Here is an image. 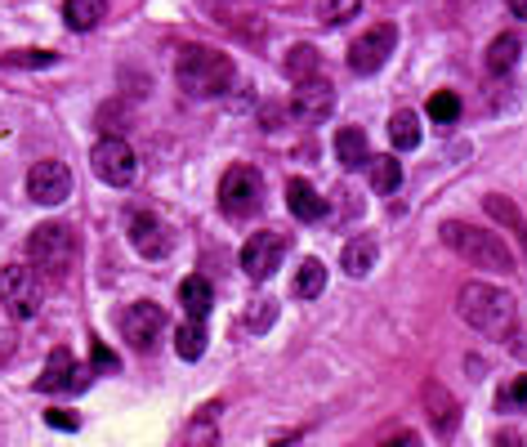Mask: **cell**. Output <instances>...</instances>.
Returning <instances> with one entry per match:
<instances>
[{
	"instance_id": "cell-36",
	"label": "cell",
	"mask_w": 527,
	"mask_h": 447,
	"mask_svg": "<svg viewBox=\"0 0 527 447\" xmlns=\"http://www.w3.org/2000/svg\"><path fill=\"white\" fill-rule=\"evenodd\" d=\"M94 363H99L103 372H112V367H117V363H112V354H108V349H103V345H94Z\"/></svg>"
},
{
	"instance_id": "cell-31",
	"label": "cell",
	"mask_w": 527,
	"mask_h": 447,
	"mask_svg": "<svg viewBox=\"0 0 527 447\" xmlns=\"http://www.w3.org/2000/svg\"><path fill=\"white\" fill-rule=\"evenodd\" d=\"M54 59H59V54H50V50H18V54H5L0 63H14V68H50Z\"/></svg>"
},
{
	"instance_id": "cell-20",
	"label": "cell",
	"mask_w": 527,
	"mask_h": 447,
	"mask_svg": "<svg viewBox=\"0 0 527 447\" xmlns=\"http://www.w3.org/2000/svg\"><path fill=\"white\" fill-rule=\"evenodd\" d=\"M425 403H429V421H434L438 434H452L456 430V398L438 385H425Z\"/></svg>"
},
{
	"instance_id": "cell-4",
	"label": "cell",
	"mask_w": 527,
	"mask_h": 447,
	"mask_svg": "<svg viewBox=\"0 0 527 447\" xmlns=\"http://www.w3.org/2000/svg\"><path fill=\"white\" fill-rule=\"evenodd\" d=\"M0 304H5L9 318H18V322L36 318L45 304L41 273L27 269V264H5V269H0Z\"/></svg>"
},
{
	"instance_id": "cell-12",
	"label": "cell",
	"mask_w": 527,
	"mask_h": 447,
	"mask_svg": "<svg viewBox=\"0 0 527 447\" xmlns=\"http://www.w3.org/2000/svg\"><path fill=\"white\" fill-rule=\"evenodd\" d=\"M85 385H90V372H85L67 349H54L41 380H36V389H45V394H81Z\"/></svg>"
},
{
	"instance_id": "cell-32",
	"label": "cell",
	"mask_w": 527,
	"mask_h": 447,
	"mask_svg": "<svg viewBox=\"0 0 527 447\" xmlns=\"http://www.w3.org/2000/svg\"><path fill=\"white\" fill-rule=\"evenodd\" d=\"M215 412H219V407H206V421L188 430V443H193V447H215V430H210V421H215Z\"/></svg>"
},
{
	"instance_id": "cell-5",
	"label": "cell",
	"mask_w": 527,
	"mask_h": 447,
	"mask_svg": "<svg viewBox=\"0 0 527 447\" xmlns=\"http://www.w3.org/2000/svg\"><path fill=\"white\" fill-rule=\"evenodd\" d=\"M27 260L41 273H67V264L76 260V233L67 224H36L27 237Z\"/></svg>"
},
{
	"instance_id": "cell-2",
	"label": "cell",
	"mask_w": 527,
	"mask_h": 447,
	"mask_svg": "<svg viewBox=\"0 0 527 447\" xmlns=\"http://www.w3.org/2000/svg\"><path fill=\"white\" fill-rule=\"evenodd\" d=\"M233 54L224 50H210V45H184L175 59V81L184 94H193V99H215V94H224L228 85H233Z\"/></svg>"
},
{
	"instance_id": "cell-11",
	"label": "cell",
	"mask_w": 527,
	"mask_h": 447,
	"mask_svg": "<svg viewBox=\"0 0 527 447\" xmlns=\"http://www.w3.org/2000/svg\"><path fill=\"white\" fill-rule=\"evenodd\" d=\"M166 331V309L161 304H152V300H134L126 313H121V336L130 340L134 349H152V340Z\"/></svg>"
},
{
	"instance_id": "cell-23",
	"label": "cell",
	"mask_w": 527,
	"mask_h": 447,
	"mask_svg": "<svg viewBox=\"0 0 527 447\" xmlns=\"http://www.w3.org/2000/svg\"><path fill=\"white\" fill-rule=\"evenodd\" d=\"M519 50H523V45L514 41V32H501L492 45H487V72H492V76L514 72V63H519Z\"/></svg>"
},
{
	"instance_id": "cell-37",
	"label": "cell",
	"mask_w": 527,
	"mask_h": 447,
	"mask_svg": "<svg viewBox=\"0 0 527 447\" xmlns=\"http://www.w3.org/2000/svg\"><path fill=\"white\" fill-rule=\"evenodd\" d=\"M510 9H514V18H527V0H510Z\"/></svg>"
},
{
	"instance_id": "cell-10",
	"label": "cell",
	"mask_w": 527,
	"mask_h": 447,
	"mask_svg": "<svg viewBox=\"0 0 527 447\" xmlns=\"http://www.w3.org/2000/svg\"><path fill=\"white\" fill-rule=\"evenodd\" d=\"M27 197H32L36 206H63L67 197H72V170L54 157L36 161V166L27 170Z\"/></svg>"
},
{
	"instance_id": "cell-17",
	"label": "cell",
	"mask_w": 527,
	"mask_h": 447,
	"mask_svg": "<svg viewBox=\"0 0 527 447\" xmlns=\"http://www.w3.org/2000/svg\"><path fill=\"white\" fill-rule=\"evenodd\" d=\"M179 304H184V313H188V322H206V313H210V304H215V291H210V282L206 278H184L179 282Z\"/></svg>"
},
{
	"instance_id": "cell-9",
	"label": "cell",
	"mask_w": 527,
	"mask_h": 447,
	"mask_svg": "<svg viewBox=\"0 0 527 447\" xmlns=\"http://www.w3.org/2000/svg\"><path fill=\"white\" fill-rule=\"evenodd\" d=\"M282 260H286V233H277V228H264V233L246 237V246H242V269H246V278H255V282L273 278V273L282 269Z\"/></svg>"
},
{
	"instance_id": "cell-21",
	"label": "cell",
	"mask_w": 527,
	"mask_h": 447,
	"mask_svg": "<svg viewBox=\"0 0 527 447\" xmlns=\"http://www.w3.org/2000/svg\"><path fill=\"white\" fill-rule=\"evenodd\" d=\"M420 117L411 108H398L394 117H389V139H394V148L398 152H411V148H420Z\"/></svg>"
},
{
	"instance_id": "cell-8",
	"label": "cell",
	"mask_w": 527,
	"mask_h": 447,
	"mask_svg": "<svg viewBox=\"0 0 527 447\" xmlns=\"http://www.w3.org/2000/svg\"><path fill=\"white\" fill-rule=\"evenodd\" d=\"M394 45H398V27L394 23H376L371 32H362L358 41L349 45V68L358 76L380 72L389 63V54H394Z\"/></svg>"
},
{
	"instance_id": "cell-33",
	"label": "cell",
	"mask_w": 527,
	"mask_h": 447,
	"mask_svg": "<svg viewBox=\"0 0 527 447\" xmlns=\"http://www.w3.org/2000/svg\"><path fill=\"white\" fill-rule=\"evenodd\" d=\"M505 403H514L519 412H527V376H519L510 389H505Z\"/></svg>"
},
{
	"instance_id": "cell-18",
	"label": "cell",
	"mask_w": 527,
	"mask_h": 447,
	"mask_svg": "<svg viewBox=\"0 0 527 447\" xmlns=\"http://www.w3.org/2000/svg\"><path fill=\"white\" fill-rule=\"evenodd\" d=\"M335 161H340L344 170H362L371 161L367 152V135H362L358 126H344L340 135H335Z\"/></svg>"
},
{
	"instance_id": "cell-27",
	"label": "cell",
	"mask_w": 527,
	"mask_h": 447,
	"mask_svg": "<svg viewBox=\"0 0 527 447\" xmlns=\"http://www.w3.org/2000/svg\"><path fill=\"white\" fill-rule=\"evenodd\" d=\"M425 112H429V121H438V126H456V121H461V99H456L452 90H438V94H429Z\"/></svg>"
},
{
	"instance_id": "cell-7",
	"label": "cell",
	"mask_w": 527,
	"mask_h": 447,
	"mask_svg": "<svg viewBox=\"0 0 527 447\" xmlns=\"http://www.w3.org/2000/svg\"><path fill=\"white\" fill-rule=\"evenodd\" d=\"M90 166L103 184L112 188H130L134 175H139V161H134V148L121 135H103L99 144L90 148Z\"/></svg>"
},
{
	"instance_id": "cell-29",
	"label": "cell",
	"mask_w": 527,
	"mask_h": 447,
	"mask_svg": "<svg viewBox=\"0 0 527 447\" xmlns=\"http://www.w3.org/2000/svg\"><path fill=\"white\" fill-rule=\"evenodd\" d=\"M358 9H362V0H318V18H322L327 27L358 18Z\"/></svg>"
},
{
	"instance_id": "cell-26",
	"label": "cell",
	"mask_w": 527,
	"mask_h": 447,
	"mask_svg": "<svg viewBox=\"0 0 527 447\" xmlns=\"http://www.w3.org/2000/svg\"><path fill=\"white\" fill-rule=\"evenodd\" d=\"M175 354L184 358V363H197V358L206 354V331H201V322H184V327L175 331Z\"/></svg>"
},
{
	"instance_id": "cell-19",
	"label": "cell",
	"mask_w": 527,
	"mask_h": 447,
	"mask_svg": "<svg viewBox=\"0 0 527 447\" xmlns=\"http://www.w3.org/2000/svg\"><path fill=\"white\" fill-rule=\"evenodd\" d=\"M63 18L72 32H90V27H99L108 18V0H67Z\"/></svg>"
},
{
	"instance_id": "cell-14",
	"label": "cell",
	"mask_w": 527,
	"mask_h": 447,
	"mask_svg": "<svg viewBox=\"0 0 527 447\" xmlns=\"http://www.w3.org/2000/svg\"><path fill=\"white\" fill-rule=\"evenodd\" d=\"M130 246L143 255V260H166V255H170V233H166V224H161L157 215L139 211V215L130 220Z\"/></svg>"
},
{
	"instance_id": "cell-1",
	"label": "cell",
	"mask_w": 527,
	"mask_h": 447,
	"mask_svg": "<svg viewBox=\"0 0 527 447\" xmlns=\"http://www.w3.org/2000/svg\"><path fill=\"white\" fill-rule=\"evenodd\" d=\"M456 313L469 331L487 340H510L519 327V300L510 291L492 287V282H465L461 296H456Z\"/></svg>"
},
{
	"instance_id": "cell-13",
	"label": "cell",
	"mask_w": 527,
	"mask_h": 447,
	"mask_svg": "<svg viewBox=\"0 0 527 447\" xmlns=\"http://www.w3.org/2000/svg\"><path fill=\"white\" fill-rule=\"evenodd\" d=\"M291 112L304 126H318V121H327L335 112V90L327 81H300L291 94Z\"/></svg>"
},
{
	"instance_id": "cell-3",
	"label": "cell",
	"mask_w": 527,
	"mask_h": 447,
	"mask_svg": "<svg viewBox=\"0 0 527 447\" xmlns=\"http://www.w3.org/2000/svg\"><path fill=\"white\" fill-rule=\"evenodd\" d=\"M438 233H443V242L452 246L461 260L478 264V269H492V273H510L514 269V251L496 233H483V228H474L465 220H447Z\"/></svg>"
},
{
	"instance_id": "cell-16",
	"label": "cell",
	"mask_w": 527,
	"mask_h": 447,
	"mask_svg": "<svg viewBox=\"0 0 527 447\" xmlns=\"http://www.w3.org/2000/svg\"><path fill=\"white\" fill-rule=\"evenodd\" d=\"M376 260H380L376 237H349V242H344V251H340V269L349 273V278H367Z\"/></svg>"
},
{
	"instance_id": "cell-15",
	"label": "cell",
	"mask_w": 527,
	"mask_h": 447,
	"mask_svg": "<svg viewBox=\"0 0 527 447\" xmlns=\"http://www.w3.org/2000/svg\"><path fill=\"white\" fill-rule=\"evenodd\" d=\"M286 206H291V215L304 224H318L322 215H327V202L318 197V188H313L309 179H291V184H286Z\"/></svg>"
},
{
	"instance_id": "cell-34",
	"label": "cell",
	"mask_w": 527,
	"mask_h": 447,
	"mask_svg": "<svg viewBox=\"0 0 527 447\" xmlns=\"http://www.w3.org/2000/svg\"><path fill=\"white\" fill-rule=\"evenodd\" d=\"M45 421H50V425H59V430H76V416H72V412H63V407L45 412Z\"/></svg>"
},
{
	"instance_id": "cell-28",
	"label": "cell",
	"mask_w": 527,
	"mask_h": 447,
	"mask_svg": "<svg viewBox=\"0 0 527 447\" xmlns=\"http://www.w3.org/2000/svg\"><path fill=\"white\" fill-rule=\"evenodd\" d=\"M286 72L295 76V85L318 81V50H313V45H295V50L286 54Z\"/></svg>"
},
{
	"instance_id": "cell-35",
	"label": "cell",
	"mask_w": 527,
	"mask_h": 447,
	"mask_svg": "<svg viewBox=\"0 0 527 447\" xmlns=\"http://www.w3.org/2000/svg\"><path fill=\"white\" fill-rule=\"evenodd\" d=\"M380 447H425L420 443V434H411V430H402V434H394V439H385Z\"/></svg>"
},
{
	"instance_id": "cell-6",
	"label": "cell",
	"mask_w": 527,
	"mask_h": 447,
	"mask_svg": "<svg viewBox=\"0 0 527 447\" xmlns=\"http://www.w3.org/2000/svg\"><path fill=\"white\" fill-rule=\"evenodd\" d=\"M260 206H264V179H260V170L233 166L224 175V184H219V211H224L228 220H251Z\"/></svg>"
},
{
	"instance_id": "cell-24",
	"label": "cell",
	"mask_w": 527,
	"mask_h": 447,
	"mask_svg": "<svg viewBox=\"0 0 527 447\" xmlns=\"http://www.w3.org/2000/svg\"><path fill=\"white\" fill-rule=\"evenodd\" d=\"M367 170H371V188H376V193H398V184H402V161L398 157L380 152V157L367 161Z\"/></svg>"
},
{
	"instance_id": "cell-25",
	"label": "cell",
	"mask_w": 527,
	"mask_h": 447,
	"mask_svg": "<svg viewBox=\"0 0 527 447\" xmlns=\"http://www.w3.org/2000/svg\"><path fill=\"white\" fill-rule=\"evenodd\" d=\"M487 215H492V220H501L505 228H510V233L523 242V251H527V220L519 215V206H510L501 193H492V197H487Z\"/></svg>"
},
{
	"instance_id": "cell-30",
	"label": "cell",
	"mask_w": 527,
	"mask_h": 447,
	"mask_svg": "<svg viewBox=\"0 0 527 447\" xmlns=\"http://www.w3.org/2000/svg\"><path fill=\"white\" fill-rule=\"evenodd\" d=\"M273 318H277V300H255L251 309H246V327L251 331H264V327H273Z\"/></svg>"
},
{
	"instance_id": "cell-22",
	"label": "cell",
	"mask_w": 527,
	"mask_h": 447,
	"mask_svg": "<svg viewBox=\"0 0 527 447\" xmlns=\"http://www.w3.org/2000/svg\"><path fill=\"white\" fill-rule=\"evenodd\" d=\"M322 287H327V264H322V260H304L300 273H295V282H291V296L295 300H318Z\"/></svg>"
}]
</instances>
